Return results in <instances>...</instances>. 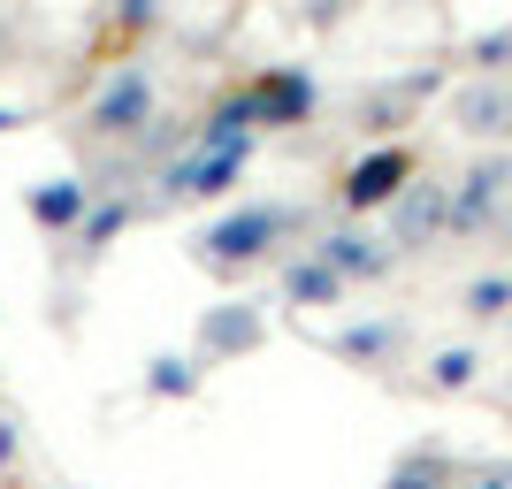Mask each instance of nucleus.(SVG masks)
Listing matches in <instances>:
<instances>
[{
    "label": "nucleus",
    "mask_w": 512,
    "mask_h": 489,
    "mask_svg": "<svg viewBox=\"0 0 512 489\" xmlns=\"http://www.w3.org/2000/svg\"><path fill=\"white\" fill-rule=\"evenodd\" d=\"M77 130L92 146H146L161 130V69H153V54H123L115 69H100V85L77 100Z\"/></svg>",
    "instance_id": "obj_1"
},
{
    "label": "nucleus",
    "mask_w": 512,
    "mask_h": 489,
    "mask_svg": "<svg viewBox=\"0 0 512 489\" xmlns=\"http://www.w3.org/2000/svg\"><path fill=\"white\" fill-rule=\"evenodd\" d=\"M436 123L474 153H512V69H467L444 92Z\"/></svg>",
    "instance_id": "obj_2"
},
{
    "label": "nucleus",
    "mask_w": 512,
    "mask_h": 489,
    "mask_svg": "<svg viewBox=\"0 0 512 489\" xmlns=\"http://www.w3.org/2000/svg\"><path fill=\"white\" fill-rule=\"evenodd\" d=\"M291 222H299V207L253 199V207L222 214L214 230H199V260H214V268H253V260H268L283 237H291Z\"/></svg>",
    "instance_id": "obj_3"
},
{
    "label": "nucleus",
    "mask_w": 512,
    "mask_h": 489,
    "mask_svg": "<svg viewBox=\"0 0 512 489\" xmlns=\"http://www.w3.org/2000/svg\"><path fill=\"white\" fill-rule=\"evenodd\" d=\"M413 176H421V161H413V146H398V138H375V146L344 169V184H337V199H344V214H383L390 199L406 192Z\"/></svg>",
    "instance_id": "obj_4"
},
{
    "label": "nucleus",
    "mask_w": 512,
    "mask_h": 489,
    "mask_svg": "<svg viewBox=\"0 0 512 489\" xmlns=\"http://www.w3.org/2000/svg\"><path fill=\"white\" fill-rule=\"evenodd\" d=\"M383 237L398 245V253L444 245V237H451V184H444V176H413L406 192L383 207Z\"/></svg>",
    "instance_id": "obj_5"
},
{
    "label": "nucleus",
    "mask_w": 512,
    "mask_h": 489,
    "mask_svg": "<svg viewBox=\"0 0 512 489\" xmlns=\"http://www.w3.org/2000/svg\"><path fill=\"white\" fill-rule=\"evenodd\" d=\"M245 153L253 146H184L169 161V169H161V199H214V192H230L237 176H245Z\"/></svg>",
    "instance_id": "obj_6"
},
{
    "label": "nucleus",
    "mask_w": 512,
    "mask_h": 489,
    "mask_svg": "<svg viewBox=\"0 0 512 489\" xmlns=\"http://www.w3.org/2000/svg\"><path fill=\"white\" fill-rule=\"evenodd\" d=\"M245 100H253V123L260 130H299V123H314V77H306L299 62L260 69L253 85H245Z\"/></svg>",
    "instance_id": "obj_7"
},
{
    "label": "nucleus",
    "mask_w": 512,
    "mask_h": 489,
    "mask_svg": "<svg viewBox=\"0 0 512 489\" xmlns=\"http://www.w3.org/2000/svg\"><path fill=\"white\" fill-rule=\"evenodd\" d=\"M329 268H337L344 283H360V276H390V260H398V245H390L383 230H360V222H344V230H329L314 245Z\"/></svg>",
    "instance_id": "obj_8"
},
{
    "label": "nucleus",
    "mask_w": 512,
    "mask_h": 489,
    "mask_svg": "<svg viewBox=\"0 0 512 489\" xmlns=\"http://www.w3.org/2000/svg\"><path fill=\"white\" fill-rule=\"evenodd\" d=\"M428 92H436V77H413V85H406V77H390V85H375V92L360 100V130H367V138H390V130H406L413 115H421Z\"/></svg>",
    "instance_id": "obj_9"
},
{
    "label": "nucleus",
    "mask_w": 512,
    "mask_h": 489,
    "mask_svg": "<svg viewBox=\"0 0 512 489\" xmlns=\"http://www.w3.org/2000/svg\"><path fill=\"white\" fill-rule=\"evenodd\" d=\"M459 306H467L474 321H497V314H512V276L497 268V276H474L467 291H459Z\"/></svg>",
    "instance_id": "obj_10"
},
{
    "label": "nucleus",
    "mask_w": 512,
    "mask_h": 489,
    "mask_svg": "<svg viewBox=\"0 0 512 489\" xmlns=\"http://www.w3.org/2000/svg\"><path fill=\"white\" fill-rule=\"evenodd\" d=\"M474 367H482V352H474V344H451V352H436V360H428V390H467Z\"/></svg>",
    "instance_id": "obj_11"
},
{
    "label": "nucleus",
    "mask_w": 512,
    "mask_h": 489,
    "mask_svg": "<svg viewBox=\"0 0 512 489\" xmlns=\"http://www.w3.org/2000/svg\"><path fill=\"white\" fill-rule=\"evenodd\" d=\"M85 207V184H54V192H31V214H39V222H69V214Z\"/></svg>",
    "instance_id": "obj_12"
},
{
    "label": "nucleus",
    "mask_w": 512,
    "mask_h": 489,
    "mask_svg": "<svg viewBox=\"0 0 512 489\" xmlns=\"http://www.w3.org/2000/svg\"><path fill=\"white\" fill-rule=\"evenodd\" d=\"M161 8H169V0H123V8H115V31H123V39H146L153 23H161Z\"/></svg>",
    "instance_id": "obj_13"
},
{
    "label": "nucleus",
    "mask_w": 512,
    "mask_h": 489,
    "mask_svg": "<svg viewBox=\"0 0 512 489\" xmlns=\"http://www.w3.org/2000/svg\"><path fill=\"white\" fill-rule=\"evenodd\" d=\"M360 0H299V16H306V31H337L344 16H352Z\"/></svg>",
    "instance_id": "obj_14"
},
{
    "label": "nucleus",
    "mask_w": 512,
    "mask_h": 489,
    "mask_svg": "<svg viewBox=\"0 0 512 489\" xmlns=\"http://www.w3.org/2000/svg\"><path fill=\"white\" fill-rule=\"evenodd\" d=\"M467 489H512V474H505V467H497V474H474Z\"/></svg>",
    "instance_id": "obj_15"
},
{
    "label": "nucleus",
    "mask_w": 512,
    "mask_h": 489,
    "mask_svg": "<svg viewBox=\"0 0 512 489\" xmlns=\"http://www.w3.org/2000/svg\"><path fill=\"white\" fill-rule=\"evenodd\" d=\"M0 54H8V0H0Z\"/></svg>",
    "instance_id": "obj_16"
},
{
    "label": "nucleus",
    "mask_w": 512,
    "mask_h": 489,
    "mask_svg": "<svg viewBox=\"0 0 512 489\" xmlns=\"http://www.w3.org/2000/svg\"><path fill=\"white\" fill-rule=\"evenodd\" d=\"M214 8H237V0H214Z\"/></svg>",
    "instance_id": "obj_17"
}]
</instances>
